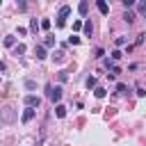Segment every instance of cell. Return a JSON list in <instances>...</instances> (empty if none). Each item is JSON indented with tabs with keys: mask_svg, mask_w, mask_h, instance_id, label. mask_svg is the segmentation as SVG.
<instances>
[{
	"mask_svg": "<svg viewBox=\"0 0 146 146\" xmlns=\"http://www.w3.org/2000/svg\"><path fill=\"white\" fill-rule=\"evenodd\" d=\"M46 96H48L52 103H57V105H59V100H62V87H52V84H46Z\"/></svg>",
	"mask_w": 146,
	"mask_h": 146,
	"instance_id": "6da1fadb",
	"label": "cell"
},
{
	"mask_svg": "<svg viewBox=\"0 0 146 146\" xmlns=\"http://www.w3.org/2000/svg\"><path fill=\"white\" fill-rule=\"evenodd\" d=\"M71 14V7L68 5H62L59 7V11H57V27H64V23H66V16Z\"/></svg>",
	"mask_w": 146,
	"mask_h": 146,
	"instance_id": "7a4b0ae2",
	"label": "cell"
},
{
	"mask_svg": "<svg viewBox=\"0 0 146 146\" xmlns=\"http://www.w3.org/2000/svg\"><path fill=\"white\" fill-rule=\"evenodd\" d=\"M25 105L34 110V107H39V105H41V98H39V96H32V94H30V96H25Z\"/></svg>",
	"mask_w": 146,
	"mask_h": 146,
	"instance_id": "3957f363",
	"label": "cell"
},
{
	"mask_svg": "<svg viewBox=\"0 0 146 146\" xmlns=\"http://www.w3.org/2000/svg\"><path fill=\"white\" fill-rule=\"evenodd\" d=\"M0 119H2L5 123H11V121L16 119V114H14V110H11V107H7V110L2 112V116H0Z\"/></svg>",
	"mask_w": 146,
	"mask_h": 146,
	"instance_id": "277c9868",
	"label": "cell"
},
{
	"mask_svg": "<svg viewBox=\"0 0 146 146\" xmlns=\"http://www.w3.org/2000/svg\"><path fill=\"white\" fill-rule=\"evenodd\" d=\"M34 114H36V112H34L32 107H27V110L23 112V116H21V121H23V123H30V121L34 119Z\"/></svg>",
	"mask_w": 146,
	"mask_h": 146,
	"instance_id": "5b68a950",
	"label": "cell"
},
{
	"mask_svg": "<svg viewBox=\"0 0 146 146\" xmlns=\"http://www.w3.org/2000/svg\"><path fill=\"white\" fill-rule=\"evenodd\" d=\"M96 7H98V11H100L103 16H107V14H110V7H107V2H105V0H98V2H96Z\"/></svg>",
	"mask_w": 146,
	"mask_h": 146,
	"instance_id": "8992f818",
	"label": "cell"
},
{
	"mask_svg": "<svg viewBox=\"0 0 146 146\" xmlns=\"http://www.w3.org/2000/svg\"><path fill=\"white\" fill-rule=\"evenodd\" d=\"M34 55H36V59H46V57H48L43 46H34Z\"/></svg>",
	"mask_w": 146,
	"mask_h": 146,
	"instance_id": "52a82bcc",
	"label": "cell"
},
{
	"mask_svg": "<svg viewBox=\"0 0 146 146\" xmlns=\"http://www.w3.org/2000/svg\"><path fill=\"white\" fill-rule=\"evenodd\" d=\"M78 11H80V16H87V11H89V2L82 0V2L78 5Z\"/></svg>",
	"mask_w": 146,
	"mask_h": 146,
	"instance_id": "ba28073f",
	"label": "cell"
},
{
	"mask_svg": "<svg viewBox=\"0 0 146 146\" xmlns=\"http://www.w3.org/2000/svg\"><path fill=\"white\" fill-rule=\"evenodd\" d=\"M55 114H57V119H64L66 116V107L59 103V105H55Z\"/></svg>",
	"mask_w": 146,
	"mask_h": 146,
	"instance_id": "9c48e42d",
	"label": "cell"
},
{
	"mask_svg": "<svg viewBox=\"0 0 146 146\" xmlns=\"http://www.w3.org/2000/svg\"><path fill=\"white\" fill-rule=\"evenodd\" d=\"M84 84H87V89H96V84H98V80H96V75H89Z\"/></svg>",
	"mask_w": 146,
	"mask_h": 146,
	"instance_id": "30bf717a",
	"label": "cell"
},
{
	"mask_svg": "<svg viewBox=\"0 0 146 146\" xmlns=\"http://www.w3.org/2000/svg\"><path fill=\"white\" fill-rule=\"evenodd\" d=\"M128 91H130V89H128L123 82H119V84H116V94H119V96H128Z\"/></svg>",
	"mask_w": 146,
	"mask_h": 146,
	"instance_id": "8fae6325",
	"label": "cell"
},
{
	"mask_svg": "<svg viewBox=\"0 0 146 146\" xmlns=\"http://www.w3.org/2000/svg\"><path fill=\"white\" fill-rule=\"evenodd\" d=\"M82 30H84V34H87V36H91V32H94L91 21H84V23H82Z\"/></svg>",
	"mask_w": 146,
	"mask_h": 146,
	"instance_id": "7c38bea8",
	"label": "cell"
},
{
	"mask_svg": "<svg viewBox=\"0 0 146 146\" xmlns=\"http://www.w3.org/2000/svg\"><path fill=\"white\" fill-rule=\"evenodd\" d=\"M23 52H25V46H23V43H16V46H14V55L18 57V55H23Z\"/></svg>",
	"mask_w": 146,
	"mask_h": 146,
	"instance_id": "4fadbf2b",
	"label": "cell"
},
{
	"mask_svg": "<svg viewBox=\"0 0 146 146\" xmlns=\"http://www.w3.org/2000/svg\"><path fill=\"white\" fill-rule=\"evenodd\" d=\"M105 94H107V91H105L103 87H96V89H94V96H96V98H105Z\"/></svg>",
	"mask_w": 146,
	"mask_h": 146,
	"instance_id": "5bb4252c",
	"label": "cell"
},
{
	"mask_svg": "<svg viewBox=\"0 0 146 146\" xmlns=\"http://www.w3.org/2000/svg\"><path fill=\"white\" fill-rule=\"evenodd\" d=\"M5 46L14 48V46H16V36H5Z\"/></svg>",
	"mask_w": 146,
	"mask_h": 146,
	"instance_id": "9a60e30c",
	"label": "cell"
},
{
	"mask_svg": "<svg viewBox=\"0 0 146 146\" xmlns=\"http://www.w3.org/2000/svg\"><path fill=\"white\" fill-rule=\"evenodd\" d=\"M55 46V36H46V41H43V48H52Z\"/></svg>",
	"mask_w": 146,
	"mask_h": 146,
	"instance_id": "2e32d148",
	"label": "cell"
},
{
	"mask_svg": "<svg viewBox=\"0 0 146 146\" xmlns=\"http://www.w3.org/2000/svg\"><path fill=\"white\" fill-rule=\"evenodd\" d=\"M30 30H32V32H39V21H36V18L30 21Z\"/></svg>",
	"mask_w": 146,
	"mask_h": 146,
	"instance_id": "e0dca14e",
	"label": "cell"
},
{
	"mask_svg": "<svg viewBox=\"0 0 146 146\" xmlns=\"http://www.w3.org/2000/svg\"><path fill=\"white\" fill-rule=\"evenodd\" d=\"M121 57H123V52H121V50H112V62H119Z\"/></svg>",
	"mask_w": 146,
	"mask_h": 146,
	"instance_id": "ac0fdd59",
	"label": "cell"
},
{
	"mask_svg": "<svg viewBox=\"0 0 146 146\" xmlns=\"http://www.w3.org/2000/svg\"><path fill=\"white\" fill-rule=\"evenodd\" d=\"M68 43H71V46H78V43H80V36L71 34V36H68Z\"/></svg>",
	"mask_w": 146,
	"mask_h": 146,
	"instance_id": "d6986e66",
	"label": "cell"
},
{
	"mask_svg": "<svg viewBox=\"0 0 146 146\" xmlns=\"http://www.w3.org/2000/svg\"><path fill=\"white\" fill-rule=\"evenodd\" d=\"M52 59H55V62H62V59H64V52H62V50L52 52Z\"/></svg>",
	"mask_w": 146,
	"mask_h": 146,
	"instance_id": "ffe728a7",
	"label": "cell"
},
{
	"mask_svg": "<svg viewBox=\"0 0 146 146\" xmlns=\"http://www.w3.org/2000/svg\"><path fill=\"white\" fill-rule=\"evenodd\" d=\"M39 27H43V30H48V27H50V18H43V21L39 23Z\"/></svg>",
	"mask_w": 146,
	"mask_h": 146,
	"instance_id": "44dd1931",
	"label": "cell"
},
{
	"mask_svg": "<svg viewBox=\"0 0 146 146\" xmlns=\"http://www.w3.org/2000/svg\"><path fill=\"white\" fill-rule=\"evenodd\" d=\"M103 55H105V50H103V48H96V52H94V57H96V59H103Z\"/></svg>",
	"mask_w": 146,
	"mask_h": 146,
	"instance_id": "7402d4cb",
	"label": "cell"
},
{
	"mask_svg": "<svg viewBox=\"0 0 146 146\" xmlns=\"http://www.w3.org/2000/svg\"><path fill=\"white\" fill-rule=\"evenodd\" d=\"M123 18H125V23H132V21H135V14H130V11H125V16H123Z\"/></svg>",
	"mask_w": 146,
	"mask_h": 146,
	"instance_id": "603a6c76",
	"label": "cell"
},
{
	"mask_svg": "<svg viewBox=\"0 0 146 146\" xmlns=\"http://www.w3.org/2000/svg\"><path fill=\"white\" fill-rule=\"evenodd\" d=\"M125 43H128V36H119L116 39V46H125Z\"/></svg>",
	"mask_w": 146,
	"mask_h": 146,
	"instance_id": "cb8c5ba5",
	"label": "cell"
},
{
	"mask_svg": "<svg viewBox=\"0 0 146 146\" xmlns=\"http://www.w3.org/2000/svg\"><path fill=\"white\" fill-rule=\"evenodd\" d=\"M73 30H75V32L82 30V21H75V23H73Z\"/></svg>",
	"mask_w": 146,
	"mask_h": 146,
	"instance_id": "d4e9b609",
	"label": "cell"
},
{
	"mask_svg": "<svg viewBox=\"0 0 146 146\" xmlns=\"http://www.w3.org/2000/svg\"><path fill=\"white\" fill-rule=\"evenodd\" d=\"M137 96H146V91H144V87H141V84H137Z\"/></svg>",
	"mask_w": 146,
	"mask_h": 146,
	"instance_id": "484cf974",
	"label": "cell"
},
{
	"mask_svg": "<svg viewBox=\"0 0 146 146\" xmlns=\"http://www.w3.org/2000/svg\"><path fill=\"white\" fill-rule=\"evenodd\" d=\"M25 87L27 89H34V80H25Z\"/></svg>",
	"mask_w": 146,
	"mask_h": 146,
	"instance_id": "4316f807",
	"label": "cell"
},
{
	"mask_svg": "<svg viewBox=\"0 0 146 146\" xmlns=\"http://www.w3.org/2000/svg\"><path fill=\"white\" fill-rule=\"evenodd\" d=\"M139 14H144V16H146V2H141V5H139Z\"/></svg>",
	"mask_w": 146,
	"mask_h": 146,
	"instance_id": "83f0119b",
	"label": "cell"
},
{
	"mask_svg": "<svg viewBox=\"0 0 146 146\" xmlns=\"http://www.w3.org/2000/svg\"><path fill=\"white\" fill-rule=\"evenodd\" d=\"M2 71H5V64H2V62H0V73H2Z\"/></svg>",
	"mask_w": 146,
	"mask_h": 146,
	"instance_id": "f1b7e54d",
	"label": "cell"
},
{
	"mask_svg": "<svg viewBox=\"0 0 146 146\" xmlns=\"http://www.w3.org/2000/svg\"><path fill=\"white\" fill-rule=\"evenodd\" d=\"M0 80H2V78H0Z\"/></svg>",
	"mask_w": 146,
	"mask_h": 146,
	"instance_id": "f546056e",
	"label": "cell"
}]
</instances>
